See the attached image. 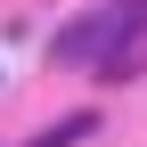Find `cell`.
I'll return each mask as SVG.
<instances>
[{
    "mask_svg": "<svg viewBox=\"0 0 147 147\" xmlns=\"http://www.w3.org/2000/svg\"><path fill=\"white\" fill-rule=\"evenodd\" d=\"M139 16H147V8H131V0H123V8H98V16H82V25H65L57 41H49V57H57V65H98L106 41H123Z\"/></svg>",
    "mask_w": 147,
    "mask_h": 147,
    "instance_id": "1",
    "label": "cell"
},
{
    "mask_svg": "<svg viewBox=\"0 0 147 147\" xmlns=\"http://www.w3.org/2000/svg\"><path fill=\"white\" fill-rule=\"evenodd\" d=\"M90 131H98V115L82 106V115H65V123H49V131H33L25 147H74V139H90Z\"/></svg>",
    "mask_w": 147,
    "mask_h": 147,
    "instance_id": "2",
    "label": "cell"
},
{
    "mask_svg": "<svg viewBox=\"0 0 147 147\" xmlns=\"http://www.w3.org/2000/svg\"><path fill=\"white\" fill-rule=\"evenodd\" d=\"M131 8H147V0H131Z\"/></svg>",
    "mask_w": 147,
    "mask_h": 147,
    "instance_id": "3",
    "label": "cell"
}]
</instances>
